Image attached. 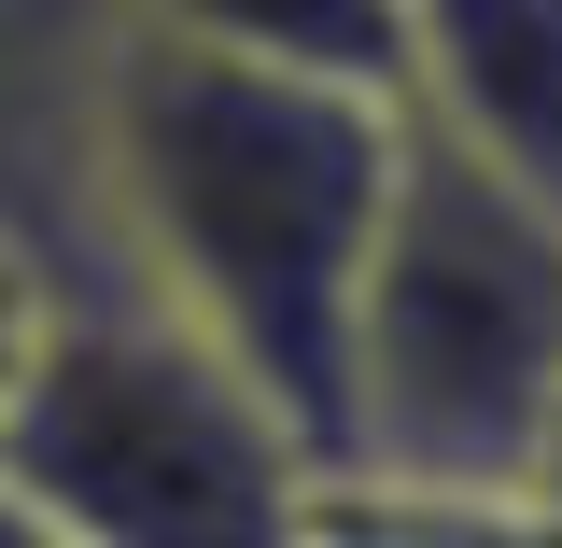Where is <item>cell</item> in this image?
<instances>
[{
	"instance_id": "obj_1",
	"label": "cell",
	"mask_w": 562,
	"mask_h": 548,
	"mask_svg": "<svg viewBox=\"0 0 562 548\" xmlns=\"http://www.w3.org/2000/svg\"><path fill=\"white\" fill-rule=\"evenodd\" d=\"M380 183H394V99L366 85L239 70L198 43H127L113 70V127H99L113 295L225 351L310 436V465L338 450V338L351 268L380 239Z\"/></svg>"
},
{
	"instance_id": "obj_2",
	"label": "cell",
	"mask_w": 562,
	"mask_h": 548,
	"mask_svg": "<svg viewBox=\"0 0 562 548\" xmlns=\"http://www.w3.org/2000/svg\"><path fill=\"white\" fill-rule=\"evenodd\" d=\"M549 422H562V198L394 113V183H380V239L351 268L324 465L520 492Z\"/></svg>"
},
{
	"instance_id": "obj_3",
	"label": "cell",
	"mask_w": 562,
	"mask_h": 548,
	"mask_svg": "<svg viewBox=\"0 0 562 548\" xmlns=\"http://www.w3.org/2000/svg\"><path fill=\"white\" fill-rule=\"evenodd\" d=\"M0 492L70 548H295L310 436L140 295H57L0 409Z\"/></svg>"
},
{
	"instance_id": "obj_4",
	"label": "cell",
	"mask_w": 562,
	"mask_h": 548,
	"mask_svg": "<svg viewBox=\"0 0 562 548\" xmlns=\"http://www.w3.org/2000/svg\"><path fill=\"white\" fill-rule=\"evenodd\" d=\"M140 14L127 0H0V239L57 295H99V127Z\"/></svg>"
},
{
	"instance_id": "obj_5",
	"label": "cell",
	"mask_w": 562,
	"mask_h": 548,
	"mask_svg": "<svg viewBox=\"0 0 562 548\" xmlns=\"http://www.w3.org/2000/svg\"><path fill=\"white\" fill-rule=\"evenodd\" d=\"M394 113L506 183L562 198V0H408Z\"/></svg>"
},
{
	"instance_id": "obj_6",
	"label": "cell",
	"mask_w": 562,
	"mask_h": 548,
	"mask_svg": "<svg viewBox=\"0 0 562 548\" xmlns=\"http://www.w3.org/2000/svg\"><path fill=\"white\" fill-rule=\"evenodd\" d=\"M140 43H198L239 70H310V85H366L394 99V14L408 0H127Z\"/></svg>"
},
{
	"instance_id": "obj_7",
	"label": "cell",
	"mask_w": 562,
	"mask_h": 548,
	"mask_svg": "<svg viewBox=\"0 0 562 548\" xmlns=\"http://www.w3.org/2000/svg\"><path fill=\"white\" fill-rule=\"evenodd\" d=\"M295 548H562L535 492L492 479H380V465H310V521Z\"/></svg>"
},
{
	"instance_id": "obj_8",
	"label": "cell",
	"mask_w": 562,
	"mask_h": 548,
	"mask_svg": "<svg viewBox=\"0 0 562 548\" xmlns=\"http://www.w3.org/2000/svg\"><path fill=\"white\" fill-rule=\"evenodd\" d=\"M43 324H57V281H43L29 254H14V239H0V409H14V380H29Z\"/></svg>"
},
{
	"instance_id": "obj_9",
	"label": "cell",
	"mask_w": 562,
	"mask_h": 548,
	"mask_svg": "<svg viewBox=\"0 0 562 548\" xmlns=\"http://www.w3.org/2000/svg\"><path fill=\"white\" fill-rule=\"evenodd\" d=\"M520 492H535V521H549V535H562V422H549V436H535V479H520Z\"/></svg>"
},
{
	"instance_id": "obj_10",
	"label": "cell",
	"mask_w": 562,
	"mask_h": 548,
	"mask_svg": "<svg viewBox=\"0 0 562 548\" xmlns=\"http://www.w3.org/2000/svg\"><path fill=\"white\" fill-rule=\"evenodd\" d=\"M0 548H70V535L43 521V506H14V492H0Z\"/></svg>"
}]
</instances>
